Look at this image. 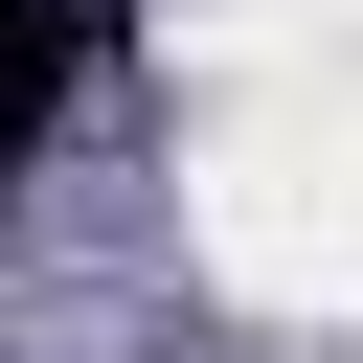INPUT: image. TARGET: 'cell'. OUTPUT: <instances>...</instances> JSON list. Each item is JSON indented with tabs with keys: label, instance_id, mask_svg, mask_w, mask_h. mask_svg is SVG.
<instances>
[{
	"label": "cell",
	"instance_id": "6da1fadb",
	"mask_svg": "<svg viewBox=\"0 0 363 363\" xmlns=\"http://www.w3.org/2000/svg\"><path fill=\"white\" fill-rule=\"evenodd\" d=\"M113 23H136V0H0V182H23V136L113 68Z\"/></svg>",
	"mask_w": 363,
	"mask_h": 363
}]
</instances>
